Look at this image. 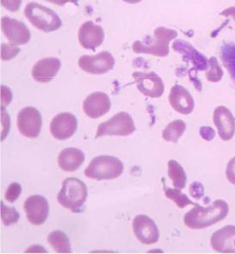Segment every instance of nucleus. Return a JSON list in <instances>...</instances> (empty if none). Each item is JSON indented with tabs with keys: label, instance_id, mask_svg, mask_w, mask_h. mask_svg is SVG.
Instances as JSON below:
<instances>
[{
	"label": "nucleus",
	"instance_id": "f257e3e1",
	"mask_svg": "<svg viewBox=\"0 0 235 254\" xmlns=\"http://www.w3.org/2000/svg\"><path fill=\"white\" fill-rule=\"evenodd\" d=\"M229 206L222 199H217L209 207L196 205L185 214L183 222L187 228L200 230L222 222L228 216Z\"/></svg>",
	"mask_w": 235,
	"mask_h": 254
},
{
	"label": "nucleus",
	"instance_id": "f03ea898",
	"mask_svg": "<svg viewBox=\"0 0 235 254\" xmlns=\"http://www.w3.org/2000/svg\"><path fill=\"white\" fill-rule=\"evenodd\" d=\"M177 33L175 30L159 27L154 30V37L147 36L144 41H136L133 50L136 54H147L158 57H166L169 54V44L175 39Z\"/></svg>",
	"mask_w": 235,
	"mask_h": 254
},
{
	"label": "nucleus",
	"instance_id": "7ed1b4c3",
	"mask_svg": "<svg viewBox=\"0 0 235 254\" xmlns=\"http://www.w3.org/2000/svg\"><path fill=\"white\" fill-rule=\"evenodd\" d=\"M87 195L88 190L85 183L76 178H68L63 181L57 200L65 209L78 212L85 204Z\"/></svg>",
	"mask_w": 235,
	"mask_h": 254
},
{
	"label": "nucleus",
	"instance_id": "20e7f679",
	"mask_svg": "<svg viewBox=\"0 0 235 254\" xmlns=\"http://www.w3.org/2000/svg\"><path fill=\"white\" fill-rule=\"evenodd\" d=\"M124 166L118 158L101 155L94 158L85 170V175L91 180H111L117 179L123 173Z\"/></svg>",
	"mask_w": 235,
	"mask_h": 254
},
{
	"label": "nucleus",
	"instance_id": "39448f33",
	"mask_svg": "<svg viewBox=\"0 0 235 254\" xmlns=\"http://www.w3.org/2000/svg\"><path fill=\"white\" fill-rule=\"evenodd\" d=\"M24 14L34 26L43 32L56 31L62 25L61 19L56 12L35 2L27 4Z\"/></svg>",
	"mask_w": 235,
	"mask_h": 254
},
{
	"label": "nucleus",
	"instance_id": "423d86ee",
	"mask_svg": "<svg viewBox=\"0 0 235 254\" xmlns=\"http://www.w3.org/2000/svg\"><path fill=\"white\" fill-rule=\"evenodd\" d=\"M135 131L134 120L127 112H120L115 115L110 120L102 123L98 127L96 138L105 135L127 136Z\"/></svg>",
	"mask_w": 235,
	"mask_h": 254
},
{
	"label": "nucleus",
	"instance_id": "0eeeda50",
	"mask_svg": "<svg viewBox=\"0 0 235 254\" xmlns=\"http://www.w3.org/2000/svg\"><path fill=\"white\" fill-rule=\"evenodd\" d=\"M16 124L23 136L37 138L43 127V118L36 108L25 107L18 113Z\"/></svg>",
	"mask_w": 235,
	"mask_h": 254
},
{
	"label": "nucleus",
	"instance_id": "6e6552de",
	"mask_svg": "<svg viewBox=\"0 0 235 254\" xmlns=\"http://www.w3.org/2000/svg\"><path fill=\"white\" fill-rule=\"evenodd\" d=\"M79 67L91 74H105L113 69L115 59L108 51H103L97 56H81L78 60Z\"/></svg>",
	"mask_w": 235,
	"mask_h": 254
},
{
	"label": "nucleus",
	"instance_id": "1a4fd4ad",
	"mask_svg": "<svg viewBox=\"0 0 235 254\" xmlns=\"http://www.w3.org/2000/svg\"><path fill=\"white\" fill-rule=\"evenodd\" d=\"M138 90L149 98H160L165 91L164 82L155 72H135L133 73Z\"/></svg>",
	"mask_w": 235,
	"mask_h": 254
},
{
	"label": "nucleus",
	"instance_id": "9d476101",
	"mask_svg": "<svg viewBox=\"0 0 235 254\" xmlns=\"http://www.w3.org/2000/svg\"><path fill=\"white\" fill-rule=\"evenodd\" d=\"M133 230L135 237L142 244H155L160 240L159 228L154 220L147 215L135 216L133 221Z\"/></svg>",
	"mask_w": 235,
	"mask_h": 254
},
{
	"label": "nucleus",
	"instance_id": "9b49d317",
	"mask_svg": "<svg viewBox=\"0 0 235 254\" xmlns=\"http://www.w3.org/2000/svg\"><path fill=\"white\" fill-rule=\"evenodd\" d=\"M1 29L11 45H23L30 41V30L24 23L17 20L3 16L1 19Z\"/></svg>",
	"mask_w": 235,
	"mask_h": 254
},
{
	"label": "nucleus",
	"instance_id": "f8f14e48",
	"mask_svg": "<svg viewBox=\"0 0 235 254\" xmlns=\"http://www.w3.org/2000/svg\"><path fill=\"white\" fill-rule=\"evenodd\" d=\"M24 210L27 219L31 224L43 225L49 217V202L43 195H31L24 202Z\"/></svg>",
	"mask_w": 235,
	"mask_h": 254
},
{
	"label": "nucleus",
	"instance_id": "ddd939ff",
	"mask_svg": "<svg viewBox=\"0 0 235 254\" xmlns=\"http://www.w3.org/2000/svg\"><path fill=\"white\" fill-rule=\"evenodd\" d=\"M78 128V120L71 113H60L53 118L50 124V132L56 140H67L75 134Z\"/></svg>",
	"mask_w": 235,
	"mask_h": 254
},
{
	"label": "nucleus",
	"instance_id": "4468645a",
	"mask_svg": "<svg viewBox=\"0 0 235 254\" xmlns=\"http://www.w3.org/2000/svg\"><path fill=\"white\" fill-rule=\"evenodd\" d=\"M213 122L222 140H232L235 134V118L229 108L216 107L213 113Z\"/></svg>",
	"mask_w": 235,
	"mask_h": 254
},
{
	"label": "nucleus",
	"instance_id": "2eb2a0df",
	"mask_svg": "<svg viewBox=\"0 0 235 254\" xmlns=\"http://www.w3.org/2000/svg\"><path fill=\"white\" fill-rule=\"evenodd\" d=\"M111 108L110 97L101 91H97L89 95L83 104L84 112L92 119H98L107 114Z\"/></svg>",
	"mask_w": 235,
	"mask_h": 254
},
{
	"label": "nucleus",
	"instance_id": "dca6fc26",
	"mask_svg": "<svg viewBox=\"0 0 235 254\" xmlns=\"http://www.w3.org/2000/svg\"><path fill=\"white\" fill-rule=\"evenodd\" d=\"M105 40V31L100 25L88 21L82 24L78 31V41L85 49L95 51Z\"/></svg>",
	"mask_w": 235,
	"mask_h": 254
},
{
	"label": "nucleus",
	"instance_id": "f3484780",
	"mask_svg": "<svg viewBox=\"0 0 235 254\" xmlns=\"http://www.w3.org/2000/svg\"><path fill=\"white\" fill-rule=\"evenodd\" d=\"M169 102L174 111L182 115L192 113L195 108V101L186 88L179 85H175L171 89Z\"/></svg>",
	"mask_w": 235,
	"mask_h": 254
},
{
	"label": "nucleus",
	"instance_id": "a211bd4d",
	"mask_svg": "<svg viewBox=\"0 0 235 254\" xmlns=\"http://www.w3.org/2000/svg\"><path fill=\"white\" fill-rule=\"evenodd\" d=\"M235 237V226L227 225L219 230L215 232L210 239L211 247L215 251L222 254H235V248L233 245Z\"/></svg>",
	"mask_w": 235,
	"mask_h": 254
},
{
	"label": "nucleus",
	"instance_id": "6ab92c4d",
	"mask_svg": "<svg viewBox=\"0 0 235 254\" xmlns=\"http://www.w3.org/2000/svg\"><path fill=\"white\" fill-rule=\"evenodd\" d=\"M61 65V62L57 58H44L40 60L33 66V78L37 82L48 83L56 77Z\"/></svg>",
	"mask_w": 235,
	"mask_h": 254
},
{
	"label": "nucleus",
	"instance_id": "aec40b11",
	"mask_svg": "<svg viewBox=\"0 0 235 254\" xmlns=\"http://www.w3.org/2000/svg\"><path fill=\"white\" fill-rule=\"evenodd\" d=\"M85 153L75 147H69L62 150L58 157L59 168L66 172H75L85 161Z\"/></svg>",
	"mask_w": 235,
	"mask_h": 254
},
{
	"label": "nucleus",
	"instance_id": "412c9836",
	"mask_svg": "<svg viewBox=\"0 0 235 254\" xmlns=\"http://www.w3.org/2000/svg\"><path fill=\"white\" fill-rule=\"evenodd\" d=\"M173 47L175 51L182 54L184 57H187V60L192 62L193 65L198 70H206L209 67V61L200 53L197 52L189 43L178 40L173 43Z\"/></svg>",
	"mask_w": 235,
	"mask_h": 254
},
{
	"label": "nucleus",
	"instance_id": "4be33fe9",
	"mask_svg": "<svg viewBox=\"0 0 235 254\" xmlns=\"http://www.w3.org/2000/svg\"><path fill=\"white\" fill-rule=\"evenodd\" d=\"M168 176L173 182V187L176 189L183 190L186 186V173L177 161L171 160L168 162Z\"/></svg>",
	"mask_w": 235,
	"mask_h": 254
},
{
	"label": "nucleus",
	"instance_id": "5701e85b",
	"mask_svg": "<svg viewBox=\"0 0 235 254\" xmlns=\"http://www.w3.org/2000/svg\"><path fill=\"white\" fill-rule=\"evenodd\" d=\"M48 242L59 254L71 253V243L67 235L62 231H54L48 236Z\"/></svg>",
	"mask_w": 235,
	"mask_h": 254
},
{
	"label": "nucleus",
	"instance_id": "b1692460",
	"mask_svg": "<svg viewBox=\"0 0 235 254\" xmlns=\"http://www.w3.org/2000/svg\"><path fill=\"white\" fill-rule=\"evenodd\" d=\"M186 130V124L183 120H175L167 125L162 133L165 140L176 143Z\"/></svg>",
	"mask_w": 235,
	"mask_h": 254
},
{
	"label": "nucleus",
	"instance_id": "393cba45",
	"mask_svg": "<svg viewBox=\"0 0 235 254\" xmlns=\"http://www.w3.org/2000/svg\"><path fill=\"white\" fill-rule=\"evenodd\" d=\"M221 58L223 65L228 69L235 82V44L229 43L223 46L221 51Z\"/></svg>",
	"mask_w": 235,
	"mask_h": 254
},
{
	"label": "nucleus",
	"instance_id": "a878e982",
	"mask_svg": "<svg viewBox=\"0 0 235 254\" xmlns=\"http://www.w3.org/2000/svg\"><path fill=\"white\" fill-rule=\"evenodd\" d=\"M165 194L167 195V197L175 202L176 206L178 208H181V209H183L184 207L188 205H194L195 204L185 194L181 192V190L176 189V188H174V189L167 188Z\"/></svg>",
	"mask_w": 235,
	"mask_h": 254
},
{
	"label": "nucleus",
	"instance_id": "bb28decb",
	"mask_svg": "<svg viewBox=\"0 0 235 254\" xmlns=\"http://www.w3.org/2000/svg\"><path fill=\"white\" fill-rule=\"evenodd\" d=\"M207 70L208 71L206 72V77L209 81L218 82L222 79L223 71L216 57L210 58L209 61V67Z\"/></svg>",
	"mask_w": 235,
	"mask_h": 254
},
{
	"label": "nucleus",
	"instance_id": "cd10ccee",
	"mask_svg": "<svg viewBox=\"0 0 235 254\" xmlns=\"http://www.w3.org/2000/svg\"><path fill=\"white\" fill-rule=\"evenodd\" d=\"M19 213L11 207H7L3 202H1V219L3 225L10 226L18 222Z\"/></svg>",
	"mask_w": 235,
	"mask_h": 254
},
{
	"label": "nucleus",
	"instance_id": "c85d7f7f",
	"mask_svg": "<svg viewBox=\"0 0 235 254\" xmlns=\"http://www.w3.org/2000/svg\"><path fill=\"white\" fill-rule=\"evenodd\" d=\"M22 193V187L18 183H12L7 189L5 193V199L7 202L13 203L16 202Z\"/></svg>",
	"mask_w": 235,
	"mask_h": 254
},
{
	"label": "nucleus",
	"instance_id": "c756f323",
	"mask_svg": "<svg viewBox=\"0 0 235 254\" xmlns=\"http://www.w3.org/2000/svg\"><path fill=\"white\" fill-rule=\"evenodd\" d=\"M19 52L20 49L16 48L15 46L11 44L7 45L5 43H3L1 46V59L3 61L13 59Z\"/></svg>",
	"mask_w": 235,
	"mask_h": 254
},
{
	"label": "nucleus",
	"instance_id": "7c9ffc66",
	"mask_svg": "<svg viewBox=\"0 0 235 254\" xmlns=\"http://www.w3.org/2000/svg\"><path fill=\"white\" fill-rule=\"evenodd\" d=\"M189 193L193 198L199 200L204 195V187L201 183H192L189 187Z\"/></svg>",
	"mask_w": 235,
	"mask_h": 254
},
{
	"label": "nucleus",
	"instance_id": "2f4dec72",
	"mask_svg": "<svg viewBox=\"0 0 235 254\" xmlns=\"http://www.w3.org/2000/svg\"><path fill=\"white\" fill-rule=\"evenodd\" d=\"M2 117V140H3L10 130V117L7 114L4 108H1Z\"/></svg>",
	"mask_w": 235,
	"mask_h": 254
},
{
	"label": "nucleus",
	"instance_id": "473e14b6",
	"mask_svg": "<svg viewBox=\"0 0 235 254\" xmlns=\"http://www.w3.org/2000/svg\"><path fill=\"white\" fill-rule=\"evenodd\" d=\"M226 176L229 182L235 186V156L228 163L226 168Z\"/></svg>",
	"mask_w": 235,
	"mask_h": 254
},
{
	"label": "nucleus",
	"instance_id": "72a5a7b5",
	"mask_svg": "<svg viewBox=\"0 0 235 254\" xmlns=\"http://www.w3.org/2000/svg\"><path fill=\"white\" fill-rule=\"evenodd\" d=\"M12 99V94L10 92V89L2 85L1 86V108H5L9 105Z\"/></svg>",
	"mask_w": 235,
	"mask_h": 254
},
{
	"label": "nucleus",
	"instance_id": "f704fd0d",
	"mask_svg": "<svg viewBox=\"0 0 235 254\" xmlns=\"http://www.w3.org/2000/svg\"><path fill=\"white\" fill-rule=\"evenodd\" d=\"M1 4L6 10H10L11 12H15L19 10L20 6L22 4V0H1Z\"/></svg>",
	"mask_w": 235,
	"mask_h": 254
},
{
	"label": "nucleus",
	"instance_id": "c9c22d12",
	"mask_svg": "<svg viewBox=\"0 0 235 254\" xmlns=\"http://www.w3.org/2000/svg\"><path fill=\"white\" fill-rule=\"evenodd\" d=\"M200 134L203 139L206 140H213V138L216 136V132L210 127H203L200 129Z\"/></svg>",
	"mask_w": 235,
	"mask_h": 254
},
{
	"label": "nucleus",
	"instance_id": "e433bc0d",
	"mask_svg": "<svg viewBox=\"0 0 235 254\" xmlns=\"http://www.w3.org/2000/svg\"><path fill=\"white\" fill-rule=\"evenodd\" d=\"M46 1L50 2V3H55V4H57V5H60V6H62V5L67 3H74V4H77L78 2V0H46Z\"/></svg>",
	"mask_w": 235,
	"mask_h": 254
},
{
	"label": "nucleus",
	"instance_id": "4c0bfd02",
	"mask_svg": "<svg viewBox=\"0 0 235 254\" xmlns=\"http://www.w3.org/2000/svg\"><path fill=\"white\" fill-rule=\"evenodd\" d=\"M123 1L128 3H140L141 0H123Z\"/></svg>",
	"mask_w": 235,
	"mask_h": 254
},
{
	"label": "nucleus",
	"instance_id": "58836bf2",
	"mask_svg": "<svg viewBox=\"0 0 235 254\" xmlns=\"http://www.w3.org/2000/svg\"></svg>",
	"mask_w": 235,
	"mask_h": 254
}]
</instances>
